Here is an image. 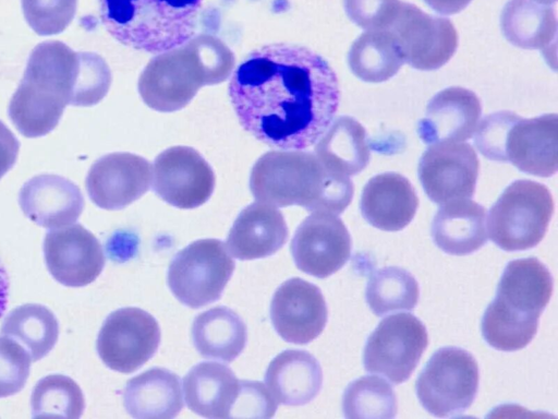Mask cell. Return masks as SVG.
I'll use <instances>...</instances> for the list:
<instances>
[{"instance_id":"cell-8","label":"cell","mask_w":558,"mask_h":419,"mask_svg":"<svg viewBox=\"0 0 558 419\" xmlns=\"http://www.w3.org/2000/svg\"><path fill=\"white\" fill-rule=\"evenodd\" d=\"M225 243L199 239L180 250L168 270V285L184 306L198 309L217 301L234 271Z\"/></svg>"},{"instance_id":"cell-42","label":"cell","mask_w":558,"mask_h":419,"mask_svg":"<svg viewBox=\"0 0 558 419\" xmlns=\"http://www.w3.org/2000/svg\"><path fill=\"white\" fill-rule=\"evenodd\" d=\"M20 143L8 127L0 121V178L15 164Z\"/></svg>"},{"instance_id":"cell-7","label":"cell","mask_w":558,"mask_h":419,"mask_svg":"<svg viewBox=\"0 0 558 419\" xmlns=\"http://www.w3.org/2000/svg\"><path fill=\"white\" fill-rule=\"evenodd\" d=\"M478 380L473 355L459 347H442L433 354L416 379V396L435 417L458 416L474 402Z\"/></svg>"},{"instance_id":"cell-1","label":"cell","mask_w":558,"mask_h":419,"mask_svg":"<svg viewBox=\"0 0 558 419\" xmlns=\"http://www.w3.org/2000/svg\"><path fill=\"white\" fill-rule=\"evenodd\" d=\"M228 92L243 129L284 151L314 145L340 100L337 75L320 55L281 43L251 51L233 71Z\"/></svg>"},{"instance_id":"cell-21","label":"cell","mask_w":558,"mask_h":419,"mask_svg":"<svg viewBox=\"0 0 558 419\" xmlns=\"http://www.w3.org/2000/svg\"><path fill=\"white\" fill-rule=\"evenodd\" d=\"M288 237L282 213L276 206L258 201L238 215L228 234L227 246L234 258L254 260L275 254Z\"/></svg>"},{"instance_id":"cell-32","label":"cell","mask_w":558,"mask_h":419,"mask_svg":"<svg viewBox=\"0 0 558 419\" xmlns=\"http://www.w3.org/2000/svg\"><path fill=\"white\" fill-rule=\"evenodd\" d=\"M2 335L17 342L32 361L44 358L56 345L59 324L45 306L27 303L13 309L3 321Z\"/></svg>"},{"instance_id":"cell-38","label":"cell","mask_w":558,"mask_h":419,"mask_svg":"<svg viewBox=\"0 0 558 419\" xmlns=\"http://www.w3.org/2000/svg\"><path fill=\"white\" fill-rule=\"evenodd\" d=\"M521 118L509 110L487 115L474 131V145L477 151L490 160L507 161L508 134Z\"/></svg>"},{"instance_id":"cell-28","label":"cell","mask_w":558,"mask_h":419,"mask_svg":"<svg viewBox=\"0 0 558 419\" xmlns=\"http://www.w3.org/2000/svg\"><path fill=\"white\" fill-rule=\"evenodd\" d=\"M500 28L505 38L519 48L553 52L550 46L556 47V12L548 4L508 0L500 14Z\"/></svg>"},{"instance_id":"cell-10","label":"cell","mask_w":558,"mask_h":419,"mask_svg":"<svg viewBox=\"0 0 558 419\" xmlns=\"http://www.w3.org/2000/svg\"><path fill=\"white\" fill-rule=\"evenodd\" d=\"M160 343L158 322L140 308H122L105 320L97 339V351L111 370L131 373L144 366Z\"/></svg>"},{"instance_id":"cell-16","label":"cell","mask_w":558,"mask_h":419,"mask_svg":"<svg viewBox=\"0 0 558 419\" xmlns=\"http://www.w3.org/2000/svg\"><path fill=\"white\" fill-rule=\"evenodd\" d=\"M270 318L276 332L286 342L305 345L324 331L328 310L316 285L293 277L276 290L270 303Z\"/></svg>"},{"instance_id":"cell-31","label":"cell","mask_w":558,"mask_h":419,"mask_svg":"<svg viewBox=\"0 0 558 419\" xmlns=\"http://www.w3.org/2000/svg\"><path fill=\"white\" fill-rule=\"evenodd\" d=\"M348 62L355 76L364 82L380 83L395 76L404 63L397 37L389 29L366 31L349 51Z\"/></svg>"},{"instance_id":"cell-34","label":"cell","mask_w":558,"mask_h":419,"mask_svg":"<svg viewBox=\"0 0 558 419\" xmlns=\"http://www.w3.org/2000/svg\"><path fill=\"white\" fill-rule=\"evenodd\" d=\"M342 409L345 418L390 419L397 416L398 400L387 381L367 375L352 381L345 387Z\"/></svg>"},{"instance_id":"cell-9","label":"cell","mask_w":558,"mask_h":419,"mask_svg":"<svg viewBox=\"0 0 558 419\" xmlns=\"http://www.w3.org/2000/svg\"><path fill=\"white\" fill-rule=\"evenodd\" d=\"M427 345V331L421 320L410 313L389 315L367 338L364 369L401 384L411 376Z\"/></svg>"},{"instance_id":"cell-30","label":"cell","mask_w":558,"mask_h":419,"mask_svg":"<svg viewBox=\"0 0 558 419\" xmlns=\"http://www.w3.org/2000/svg\"><path fill=\"white\" fill-rule=\"evenodd\" d=\"M247 330L243 320L227 307L199 313L192 325V340L205 358L233 361L244 349Z\"/></svg>"},{"instance_id":"cell-22","label":"cell","mask_w":558,"mask_h":419,"mask_svg":"<svg viewBox=\"0 0 558 419\" xmlns=\"http://www.w3.org/2000/svg\"><path fill=\"white\" fill-rule=\"evenodd\" d=\"M507 157L520 171L550 177L558 168V118L556 113L521 118L507 139Z\"/></svg>"},{"instance_id":"cell-17","label":"cell","mask_w":558,"mask_h":419,"mask_svg":"<svg viewBox=\"0 0 558 419\" xmlns=\"http://www.w3.org/2000/svg\"><path fill=\"white\" fill-rule=\"evenodd\" d=\"M151 176V166L144 157L111 153L93 164L86 177V189L98 207L121 210L148 191Z\"/></svg>"},{"instance_id":"cell-44","label":"cell","mask_w":558,"mask_h":419,"mask_svg":"<svg viewBox=\"0 0 558 419\" xmlns=\"http://www.w3.org/2000/svg\"><path fill=\"white\" fill-rule=\"evenodd\" d=\"M9 300V277L0 262V318L3 315L7 309Z\"/></svg>"},{"instance_id":"cell-18","label":"cell","mask_w":558,"mask_h":419,"mask_svg":"<svg viewBox=\"0 0 558 419\" xmlns=\"http://www.w3.org/2000/svg\"><path fill=\"white\" fill-rule=\"evenodd\" d=\"M553 294V276L537 258L513 260L506 266L489 306L521 319L539 320Z\"/></svg>"},{"instance_id":"cell-12","label":"cell","mask_w":558,"mask_h":419,"mask_svg":"<svg viewBox=\"0 0 558 419\" xmlns=\"http://www.w3.org/2000/svg\"><path fill=\"white\" fill-rule=\"evenodd\" d=\"M151 178L156 194L183 210L204 204L215 188L211 167L190 146H172L161 152L155 158Z\"/></svg>"},{"instance_id":"cell-5","label":"cell","mask_w":558,"mask_h":419,"mask_svg":"<svg viewBox=\"0 0 558 419\" xmlns=\"http://www.w3.org/2000/svg\"><path fill=\"white\" fill-rule=\"evenodd\" d=\"M100 20L124 46L161 53L189 41L203 0H98Z\"/></svg>"},{"instance_id":"cell-6","label":"cell","mask_w":558,"mask_h":419,"mask_svg":"<svg viewBox=\"0 0 558 419\" xmlns=\"http://www.w3.org/2000/svg\"><path fill=\"white\" fill-rule=\"evenodd\" d=\"M554 207L553 195L546 185L532 180H515L492 206L487 235L505 251L534 248L546 235Z\"/></svg>"},{"instance_id":"cell-4","label":"cell","mask_w":558,"mask_h":419,"mask_svg":"<svg viewBox=\"0 0 558 419\" xmlns=\"http://www.w3.org/2000/svg\"><path fill=\"white\" fill-rule=\"evenodd\" d=\"M80 72V52L59 40L44 41L29 55L23 79L13 94L9 115L26 137L52 131L71 104Z\"/></svg>"},{"instance_id":"cell-20","label":"cell","mask_w":558,"mask_h":419,"mask_svg":"<svg viewBox=\"0 0 558 419\" xmlns=\"http://www.w3.org/2000/svg\"><path fill=\"white\" fill-rule=\"evenodd\" d=\"M21 210L32 222L49 229L73 224L84 210L80 188L51 173L31 178L20 190Z\"/></svg>"},{"instance_id":"cell-24","label":"cell","mask_w":558,"mask_h":419,"mask_svg":"<svg viewBox=\"0 0 558 419\" xmlns=\"http://www.w3.org/2000/svg\"><path fill=\"white\" fill-rule=\"evenodd\" d=\"M265 383L278 404L301 406L319 393L323 371L317 359L308 351L288 349L270 361Z\"/></svg>"},{"instance_id":"cell-43","label":"cell","mask_w":558,"mask_h":419,"mask_svg":"<svg viewBox=\"0 0 558 419\" xmlns=\"http://www.w3.org/2000/svg\"><path fill=\"white\" fill-rule=\"evenodd\" d=\"M435 12L444 15L457 14L468 7L472 0H424Z\"/></svg>"},{"instance_id":"cell-15","label":"cell","mask_w":558,"mask_h":419,"mask_svg":"<svg viewBox=\"0 0 558 419\" xmlns=\"http://www.w3.org/2000/svg\"><path fill=\"white\" fill-rule=\"evenodd\" d=\"M44 252L50 274L68 287L90 284L105 266L100 242L80 224L49 231L45 238Z\"/></svg>"},{"instance_id":"cell-33","label":"cell","mask_w":558,"mask_h":419,"mask_svg":"<svg viewBox=\"0 0 558 419\" xmlns=\"http://www.w3.org/2000/svg\"><path fill=\"white\" fill-rule=\"evenodd\" d=\"M420 288L414 276L399 266H386L369 277L365 299L374 314L381 316L397 310H413Z\"/></svg>"},{"instance_id":"cell-27","label":"cell","mask_w":558,"mask_h":419,"mask_svg":"<svg viewBox=\"0 0 558 419\" xmlns=\"http://www.w3.org/2000/svg\"><path fill=\"white\" fill-rule=\"evenodd\" d=\"M187 407L195 414L211 418H230L236 399L240 381L227 366L218 362H201L183 379Z\"/></svg>"},{"instance_id":"cell-14","label":"cell","mask_w":558,"mask_h":419,"mask_svg":"<svg viewBox=\"0 0 558 419\" xmlns=\"http://www.w3.org/2000/svg\"><path fill=\"white\" fill-rule=\"evenodd\" d=\"M351 236L335 214L314 212L296 228L290 250L296 267L312 276L326 278L349 260Z\"/></svg>"},{"instance_id":"cell-11","label":"cell","mask_w":558,"mask_h":419,"mask_svg":"<svg viewBox=\"0 0 558 419\" xmlns=\"http://www.w3.org/2000/svg\"><path fill=\"white\" fill-rule=\"evenodd\" d=\"M387 29L397 37L404 62L417 70L441 68L458 47V33L450 20L430 15L409 2L401 1Z\"/></svg>"},{"instance_id":"cell-13","label":"cell","mask_w":558,"mask_h":419,"mask_svg":"<svg viewBox=\"0 0 558 419\" xmlns=\"http://www.w3.org/2000/svg\"><path fill=\"white\" fill-rule=\"evenodd\" d=\"M480 161L474 148L462 142L432 145L418 163V178L436 204L471 199L475 193Z\"/></svg>"},{"instance_id":"cell-41","label":"cell","mask_w":558,"mask_h":419,"mask_svg":"<svg viewBox=\"0 0 558 419\" xmlns=\"http://www.w3.org/2000/svg\"><path fill=\"white\" fill-rule=\"evenodd\" d=\"M278 403L262 382L240 381L236 399L232 406L231 418H271Z\"/></svg>"},{"instance_id":"cell-35","label":"cell","mask_w":558,"mask_h":419,"mask_svg":"<svg viewBox=\"0 0 558 419\" xmlns=\"http://www.w3.org/2000/svg\"><path fill=\"white\" fill-rule=\"evenodd\" d=\"M32 415L36 418H73L82 416L85 399L78 384L62 374H50L37 382L31 396Z\"/></svg>"},{"instance_id":"cell-39","label":"cell","mask_w":558,"mask_h":419,"mask_svg":"<svg viewBox=\"0 0 558 419\" xmlns=\"http://www.w3.org/2000/svg\"><path fill=\"white\" fill-rule=\"evenodd\" d=\"M32 359L14 339L0 337V398L19 393L25 385Z\"/></svg>"},{"instance_id":"cell-2","label":"cell","mask_w":558,"mask_h":419,"mask_svg":"<svg viewBox=\"0 0 558 419\" xmlns=\"http://www.w3.org/2000/svg\"><path fill=\"white\" fill-rule=\"evenodd\" d=\"M253 196L277 207L303 206L308 212L339 215L350 205L354 185L348 176L328 169L314 153L270 151L252 168Z\"/></svg>"},{"instance_id":"cell-19","label":"cell","mask_w":558,"mask_h":419,"mask_svg":"<svg viewBox=\"0 0 558 419\" xmlns=\"http://www.w3.org/2000/svg\"><path fill=\"white\" fill-rule=\"evenodd\" d=\"M481 113L482 105L475 93L460 86L448 87L429 100L416 131L427 145L462 142L473 135Z\"/></svg>"},{"instance_id":"cell-3","label":"cell","mask_w":558,"mask_h":419,"mask_svg":"<svg viewBox=\"0 0 558 419\" xmlns=\"http://www.w3.org/2000/svg\"><path fill=\"white\" fill-rule=\"evenodd\" d=\"M235 58L218 37L202 34L153 58L138 79L144 103L160 112L184 108L204 85L219 84L231 74Z\"/></svg>"},{"instance_id":"cell-40","label":"cell","mask_w":558,"mask_h":419,"mask_svg":"<svg viewBox=\"0 0 558 419\" xmlns=\"http://www.w3.org/2000/svg\"><path fill=\"white\" fill-rule=\"evenodd\" d=\"M349 19L361 28L387 29L399 10L400 0H343Z\"/></svg>"},{"instance_id":"cell-29","label":"cell","mask_w":558,"mask_h":419,"mask_svg":"<svg viewBox=\"0 0 558 419\" xmlns=\"http://www.w3.org/2000/svg\"><path fill=\"white\" fill-rule=\"evenodd\" d=\"M316 143L314 154L337 173L355 176L369 163L366 131L353 117L337 118Z\"/></svg>"},{"instance_id":"cell-25","label":"cell","mask_w":558,"mask_h":419,"mask_svg":"<svg viewBox=\"0 0 558 419\" xmlns=\"http://www.w3.org/2000/svg\"><path fill=\"white\" fill-rule=\"evenodd\" d=\"M432 238L451 255H468L487 241L486 208L469 199L444 204L434 216Z\"/></svg>"},{"instance_id":"cell-37","label":"cell","mask_w":558,"mask_h":419,"mask_svg":"<svg viewBox=\"0 0 558 419\" xmlns=\"http://www.w3.org/2000/svg\"><path fill=\"white\" fill-rule=\"evenodd\" d=\"M77 0H22L31 28L40 36L63 32L74 17Z\"/></svg>"},{"instance_id":"cell-36","label":"cell","mask_w":558,"mask_h":419,"mask_svg":"<svg viewBox=\"0 0 558 419\" xmlns=\"http://www.w3.org/2000/svg\"><path fill=\"white\" fill-rule=\"evenodd\" d=\"M80 72L72 95V106H93L108 93L111 72L102 57L95 52H80Z\"/></svg>"},{"instance_id":"cell-23","label":"cell","mask_w":558,"mask_h":419,"mask_svg":"<svg viewBox=\"0 0 558 419\" xmlns=\"http://www.w3.org/2000/svg\"><path fill=\"white\" fill-rule=\"evenodd\" d=\"M418 197L411 182L398 172H384L372 177L364 185L361 213L374 227L398 231L414 218Z\"/></svg>"},{"instance_id":"cell-45","label":"cell","mask_w":558,"mask_h":419,"mask_svg":"<svg viewBox=\"0 0 558 419\" xmlns=\"http://www.w3.org/2000/svg\"><path fill=\"white\" fill-rule=\"evenodd\" d=\"M535 1L549 5V4L555 3L557 0H535Z\"/></svg>"},{"instance_id":"cell-26","label":"cell","mask_w":558,"mask_h":419,"mask_svg":"<svg viewBox=\"0 0 558 419\" xmlns=\"http://www.w3.org/2000/svg\"><path fill=\"white\" fill-rule=\"evenodd\" d=\"M122 396L126 411L138 419H171L183 408L180 379L165 368H153L132 378Z\"/></svg>"}]
</instances>
